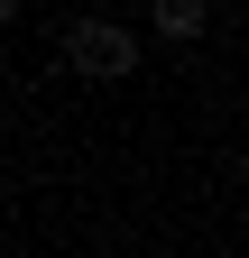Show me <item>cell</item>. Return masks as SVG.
I'll list each match as a JSON object with an SVG mask.
<instances>
[{
    "label": "cell",
    "mask_w": 249,
    "mask_h": 258,
    "mask_svg": "<svg viewBox=\"0 0 249 258\" xmlns=\"http://www.w3.org/2000/svg\"><path fill=\"white\" fill-rule=\"evenodd\" d=\"M65 64L92 74V83H120V74L139 64V37H130L120 19H74V28H65Z\"/></svg>",
    "instance_id": "cell-1"
},
{
    "label": "cell",
    "mask_w": 249,
    "mask_h": 258,
    "mask_svg": "<svg viewBox=\"0 0 249 258\" xmlns=\"http://www.w3.org/2000/svg\"><path fill=\"white\" fill-rule=\"evenodd\" d=\"M148 19H157V37H175V46L203 37V0H148Z\"/></svg>",
    "instance_id": "cell-2"
},
{
    "label": "cell",
    "mask_w": 249,
    "mask_h": 258,
    "mask_svg": "<svg viewBox=\"0 0 249 258\" xmlns=\"http://www.w3.org/2000/svg\"><path fill=\"white\" fill-rule=\"evenodd\" d=\"M10 19H19V0H0V28H10Z\"/></svg>",
    "instance_id": "cell-3"
}]
</instances>
